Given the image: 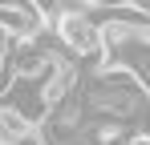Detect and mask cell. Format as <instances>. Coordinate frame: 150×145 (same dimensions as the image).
Wrapping results in <instances>:
<instances>
[{
    "label": "cell",
    "instance_id": "cell-2",
    "mask_svg": "<svg viewBox=\"0 0 150 145\" xmlns=\"http://www.w3.org/2000/svg\"><path fill=\"white\" fill-rule=\"evenodd\" d=\"M53 65H57V56L49 48H41L37 40H16L12 52H8V69L16 72L21 81H41Z\"/></svg>",
    "mask_w": 150,
    "mask_h": 145
},
{
    "label": "cell",
    "instance_id": "cell-5",
    "mask_svg": "<svg viewBox=\"0 0 150 145\" xmlns=\"http://www.w3.org/2000/svg\"><path fill=\"white\" fill-rule=\"evenodd\" d=\"M12 45H16V36H12V32H8V28L0 24V52L8 56V52H12Z\"/></svg>",
    "mask_w": 150,
    "mask_h": 145
},
{
    "label": "cell",
    "instance_id": "cell-4",
    "mask_svg": "<svg viewBox=\"0 0 150 145\" xmlns=\"http://www.w3.org/2000/svg\"><path fill=\"white\" fill-rule=\"evenodd\" d=\"M21 8H33V12H41L49 24L61 16V0H21Z\"/></svg>",
    "mask_w": 150,
    "mask_h": 145
},
{
    "label": "cell",
    "instance_id": "cell-6",
    "mask_svg": "<svg viewBox=\"0 0 150 145\" xmlns=\"http://www.w3.org/2000/svg\"><path fill=\"white\" fill-rule=\"evenodd\" d=\"M4 89H8V56L0 52V93H4Z\"/></svg>",
    "mask_w": 150,
    "mask_h": 145
},
{
    "label": "cell",
    "instance_id": "cell-7",
    "mask_svg": "<svg viewBox=\"0 0 150 145\" xmlns=\"http://www.w3.org/2000/svg\"><path fill=\"white\" fill-rule=\"evenodd\" d=\"M130 145H150V133H138V137H134Z\"/></svg>",
    "mask_w": 150,
    "mask_h": 145
},
{
    "label": "cell",
    "instance_id": "cell-1",
    "mask_svg": "<svg viewBox=\"0 0 150 145\" xmlns=\"http://www.w3.org/2000/svg\"><path fill=\"white\" fill-rule=\"evenodd\" d=\"M49 28L57 32V40L69 52H77V56H101V24L89 12H61Z\"/></svg>",
    "mask_w": 150,
    "mask_h": 145
},
{
    "label": "cell",
    "instance_id": "cell-3",
    "mask_svg": "<svg viewBox=\"0 0 150 145\" xmlns=\"http://www.w3.org/2000/svg\"><path fill=\"white\" fill-rule=\"evenodd\" d=\"M28 133H37V129H33L16 109H8V105L0 101V141H25Z\"/></svg>",
    "mask_w": 150,
    "mask_h": 145
}]
</instances>
